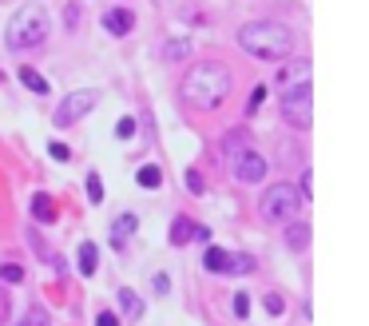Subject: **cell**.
Segmentation results:
<instances>
[{
	"label": "cell",
	"instance_id": "obj_9",
	"mask_svg": "<svg viewBox=\"0 0 369 326\" xmlns=\"http://www.w3.org/2000/svg\"><path fill=\"white\" fill-rule=\"evenodd\" d=\"M103 28L112 36H128L135 28V17H131L128 8H112V12H103Z\"/></svg>",
	"mask_w": 369,
	"mask_h": 326
},
{
	"label": "cell",
	"instance_id": "obj_18",
	"mask_svg": "<svg viewBox=\"0 0 369 326\" xmlns=\"http://www.w3.org/2000/svg\"><path fill=\"white\" fill-rule=\"evenodd\" d=\"M0 282H24V267L20 262H0Z\"/></svg>",
	"mask_w": 369,
	"mask_h": 326
},
{
	"label": "cell",
	"instance_id": "obj_7",
	"mask_svg": "<svg viewBox=\"0 0 369 326\" xmlns=\"http://www.w3.org/2000/svg\"><path fill=\"white\" fill-rule=\"evenodd\" d=\"M266 171H270V163H266V155L255 151V147H242L239 155H235V175H239L242 183H262Z\"/></svg>",
	"mask_w": 369,
	"mask_h": 326
},
{
	"label": "cell",
	"instance_id": "obj_23",
	"mask_svg": "<svg viewBox=\"0 0 369 326\" xmlns=\"http://www.w3.org/2000/svg\"><path fill=\"white\" fill-rule=\"evenodd\" d=\"M187 191H191V195H203V191H207V187H203V175H199V171H187Z\"/></svg>",
	"mask_w": 369,
	"mask_h": 326
},
{
	"label": "cell",
	"instance_id": "obj_16",
	"mask_svg": "<svg viewBox=\"0 0 369 326\" xmlns=\"http://www.w3.org/2000/svg\"><path fill=\"white\" fill-rule=\"evenodd\" d=\"M32 211H36V219H40V223H52V219H56V207H52L48 195H36L32 199Z\"/></svg>",
	"mask_w": 369,
	"mask_h": 326
},
{
	"label": "cell",
	"instance_id": "obj_26",
	"mask_svg": "<svg viewBox=\"0 0 369 326\" xmlns=\"http://www.w3.org/2000/svg\"><path fill=\"white\" fill-rule=\"evenodd\" d=\"M24 326H52V323H48V314L36 307V310H28V323H24Z\"/></svg>",
	"mask_w": 369,
	"mask_h": 326
},
{
	"label": "cell",
	"instance_id": "obj_15",
	"mask_svg": "<svg viewBox=\"0 0 369 326\" xmlns=\"http://www.w3.org/2000/svg\"><path fill=\"white\" fill-rule=\"evenodd\" d=\"M96 262H99V247L83 243L80 247V275H96Z\"/></svg>",
	"mask_w": 369,
	"mask_h": 326
},
{
	"label": "cell",
	"instance_id": "obj_13",
	"mask_svg": "<svg viewBox=\"0 0 369 326\" xmlns=\"http://www.w3.org/2000/svg\"><path fill=\"white\" fill-rule=\"evenodd\" d=\"M119 307H123V314H128V318H139V314H143V298L123 287V291H119Z\"/></svg>",
	"mask_w": 369,
	"mask_h": 326
},
{
	"label": "cell",
	"instance_id": "obj_25",
	"mask_svg": "<svg viewBox=\"0 0 369 326\" xmlns=\"http://www.w3.org/2000/svg\"><path fill=\"white\" fill-rule=\"evenodd\" d=\"M262 303H266V310H270V314H282V310H286V303H282V294H266Z\"/></svg>",
	"mask_w": 369,
	"mask_h": 326
},
{
	"label": "cell",
	"instance_id": "obj_27",
	"mask_svg": "<svg viewBox=\"0 0 369 326\" xmlns=\"http://www.w3.org/2000/svg\"><path fill=\"white\" fill-rule=\"evenodd\" d=\"M262 99H266V88L258 84L255 92H250V104H246V112H258V104H262Z\"/></svg>",
	"mask_w": 369,
	"mask_h": 326
},
{
	"label": "cell",
	"instance_id": "obj_1",
	"mask_svg": "<svg viewBox=\"0 0 369 326\" xmlns=\"http://www.w3.org/2000/svg\"><path fill=\"white\" fill-rule=\"evenodd\" d=\"M230 68L223 64H210V60H199V64L183 76V99L191 104V108H199V112H210V108H219V104H226V96H230Z\"/></svg>",
	"mask_w": 369,
	"mask_h": 326
},
{
	"label": "cell",
	"instance_id": "obj_21",
	"mask_svg": "<svg viewBox=\"0 0 369 326\" xmlns=\"http://www.w3.org/2000/svg\"><path fill=\"white\" fill-rule=\"evenodd\" d=\"M88 199H92V203H99V199H103V183H99L96 171L88 175Z\"/></svg>",
	"mask_w": 369,
	"mask_h": 326
},
{
	"label": "cell",
	"instance_id": "obj_17",
	"mask_svg": "<svg viewBox=\"0 0 369 326\" xmlns=\"http://www.w3.org/2000/svg\"><path fill=\"white\" fill-rule=\"evenodd\" d=\"M159 183H163V171L155 167V163L139 167V187H159Z\"/></svg>",
	"mask_w": 369,
	"mask_h": 326
},
{
	"label": "cell",
	"instance_id": "obj_19",
	"mask_svg": "<svg viewBox=\"0 0 369 326\" xmlns=\"http://www.w3.org/2000/svg\"><path fill=\"white\" fill-rule=\"evenodd\" d=\"M163 56H167V60H187V56H191V44H187V40H171V44L163 48Z\"/></svg>",
	"mask_w": 369,
	"mask_h": 326
},
{
	"label": "cell",
	"instance_id": "obj_29",
	"mask_svg": "<svg viewBox=\"0 0 369 326\" xmlns=\"http://www.w3.org/2000/svg\"><path fill=\"white\" fill-rule=\"evenodd\" d=\"M96 326H119V318H115L112 310H99V314H96Z\"/></svg>",
	"mask_w": 369,
	"mask_h": 326
},
{
	"label": "cell",
	"instance_id": "obj_28",
	"mask_svg": "<svg viewBox=\"0 0 369 326\" xmlns=\"http://www.w3.org/2000/svg\"><path fill=\"white\" fill-rule=\"evenodd\" d=\"M64 20H68V28H76V24H80V4H68V8H64Z\"/></svg>",
	"mask_w": 369,
	"mask_h": 326
},
{
	"label": "cell",
	"instance_id": "obj_5",
	"mask_svg": "<svg viewBox=\"0 0 369 326\" xmlns=\"http://www.w3.org/2000/svg\"><path fill=\"white\" fill-rule=\"evenodd\" d=\"M282 115L302 131L314 124V88H310V80L290 84L286 92H282Z\"/></svg>",
	"mask_w": 369,
	"mask_h": 326
},
{
	"label": "cell",
	"instance_id": "obj_12",
	"mask_svg": "<svg viewBox=\"0 0 369 326\" xmlns=\"http://www.w3.org/2000/svg\"><path fill=\"white\" fill-rule=\"evenodd\" d=\"M20 80H24V88H28V92H36V96H48V80H44L36 68H20Z\"/></svg>",
	"mask_w": 369,
	"mask_h": 326
},
{
	"label": "cell",
	"instance_id": "obj_10",
	"mask_svg": "<svg viewBox=\"0 0 369 326\" xmlns=\"http://www.w3.org/2000/svg\"><path fill=\"white\" fill-rule=\"evenodd\" d=\"M135 227H139V219H135L131 211H123L119 219H115V223H112V247H115V251H119V247H128V235Z\"/></svg>",
	"mask_w": 369,
	"mask_h": 326
},
{
	"label": "cell",
	"instance_id": "obj_2",
	"mask_svg": "<svg viewBox=\"0 0 369 326\" xmlns=\"http://www.w3.org/2000/svg\"><path fill=\"white\" fill-rule=\"evenodd\" d=\"M239 44L258 60H282V56L294 52V36L278 20H250V24L239 28Z\"/></svg>",
	"mask_w": 369,
	"mask_h": 326
},
{
	"label": "cell",
	"instance_id": "obj_3",
	"mask_svg": "<svg viewBox=\"0 0 369 326\" xmlns=\"http://www.w3.org/2000/svg\"><path fill=\"white\" fill-rule=\"evenodd\" d=\"M48 8L44 4H24L17 17L8 20V32H4V44L12 52H28V48H40L48 40Z\"/></svg>",
	"mask_w": 369,
	"mask_h": 326
},
{
	"label": "cell",
	"instance_id": "obj_14",
	"mask_svg": "<svg viewBox=\"0 0 369 326\" xmlns=\"http://www.w3.org/2000/svg\"><path fill=\"white\" fill-rule=\"evenodd\" d=\"M187 239H195V223L187 219V215H179V219H175V227H171V243L183 247Z\"/></svg>",
	"mask_w": 369,
	"mask_h": 326
},
{
	"label": "cell",
	"instance_id": "obj_8",
	"mask_svg": "<svg viewBox=\"0 0 369 326\" xmlns=\"http://www.w3.org/2000/svg\"><path fill=\"white\" fill-rule=\"evenodd\" d=\"M203 262H207V271H219V275H230V271H250V259H239V255H230V251H223V247H207Z\"/></svg>",
	"mask_w": 369,
	"mask_h": 326
},
{
	"label": "cell",
	"instance_id": "obj_11",
	"mask_svg": "<svg viewBox=\"0 0 369 326\" xmlns=\"http://www.w3.org/2000/svg\"><path fill=\"white\" fill-rule=\"evenodd\" d=\"M286 243L294 247V251H306V243H310V227H306L302 219H290V227H286Z\"/></svg>",
	"mask_w": 369,
	"mask_h": 326
},
{
	"label": "cell",
	"instance_id": "obj_30",
	"mask_svg": "<svg viewBox=\"0 0 369 326\" xmlns=\"http://www.w3.org/2000/svg\"><path fill=\"white\" fill-rule=\"evenodd\" d=\"M48 151H52V160H60V163H64V160H72V151H68L64 144H52Z\"/></svg>",
	"mask_w": 369,
	"mask_h": 326
},
{
	"label": "cell",
	"instance_id": "obj_20",
	"mask_svg": "<svg viewBox=\"0 0 369 326\" xmlns=\"http://www.w3.org/2000/svg\"><path fill=\"white\" fill-rule=\"evenodd\" d=\"M246 314H250V294L239 291L235 294V318H246Z\"/></svg>",
	"mask_w": 369,
	"mask_h": 326
},
{
	"label": "cell",
	"instance_id": "obj_32",
	"mask_svg": "<svg viewBox=\"0 0 369 326\" xmlns=\"http://www.w3.org/2000/svg\"><path fill=\"white\" fill-rule=\"evenodd\" d=\"M306 72H310V68H306V64L298 68V76H306ZM282 80H294V68H282Z\"/></svg>",
	"mask_w": 369,
	"mask_h": 326
},
{
	"label": "cell",
	"instance_id": "obj_22",
	"mask_svg": "<svg viewBox=\"0 0 369 326\" xmlns=\"http://www.w3.org/2000/svg\"><path fill=\"white\" fill-rule=\"evenodd\" d=\"M115 135H119V140H131V135H135V119H131V115H123V119L115 124Z\"/></svg>",
	"mask_w": 369,
	"mask_h": 326
},
{
	"label": "cell",
	"instance_id": "obj_31",
	"mask_svg": "<svg viewBox=\"0 0 369 326\" xmlns=\"http://www.w3.org/2000/svg\"><path fill=\"white\" fill-rule=\"evenodd\" d=\"M151 287H155V294H167V287H171V278H167V275H155V282H151Z\"/></svg>",
	"mask_w": 369,
	"mask_h": 326
},
{
	"label": "cell",
	"instance_id": "obj_6",
	"mask_svg": "<svg viewBox=\"0 0 369 326\" xmlns=\"http://www.w3.org/2000/svg\"><path fill=\"white\" fill-rule=\"evenodd\" d=\"M96 104H99V92H96V88H80V92H72V96H68L64 104L56 108L52 124H56V128H72V124H80L83 115L96 108Z\"/></svg>",
	"mask_w": 369,
	"mask_h": 326
},
{
	"label": "cell",
	"instance_id": "obj_4",
	"mask_svg": "<svg viewBox=\"0 0 369 326\" xmlns=\"http://www.w3.org/2000/svg\"><path fill=\"white\" fill-rule=\"evenodd\" d=\"M302 211V191L294 187V183H274L266 187V195H262V215L274 219V223H290V219H298Z\"/></svg>",
	"mask_w": 369,
	"mask_h": 326
},
{
	"label": "cell",
	"instance_id": "obj_24",
	"mask_svg": "<svg viewBox=\"0 0 369 326\" xmlns=\"http://www.w3.org/2000/svg\"><path fill=\"white\" fill-rule=\"evenodd\" d=\"M298 191H302V199L314 195V171H310V167L302 171V183H298Z\"/></svg>",
	"mask_w": 369,
	"mask_h": 326
}]
</instances>
